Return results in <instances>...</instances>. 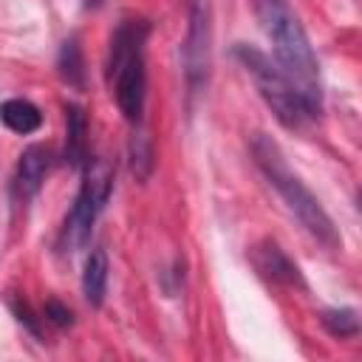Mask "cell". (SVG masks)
<instances>
[{
  "mask_svg": "<svg viewBox=\"0 0 362 362\" xmlns=\"http://www.w3.org/2000/svg\"><path fill=\"white\" fill-rule=\"evenodd\" d=\"M255 14L260 20V28L266 31L274 62L303 99L305 110L314 116L322 113V79H320V65L314 57V48L305 37V28L300 25L297 14L288 8L286 0H252Z\"/></svg>",
  "mask_w": 362,
  "mask_h": 362,
  "instance_id": "cell-1",
  "label": "cell"
},
{
  "mask_svg": "<svg viewBox=\"0 0 362 362\" xmlns=\"http://www.w3.org/2000/svg\"><path fill=\"white\" fill-rule=\"evenodd\" d=\"M150 25L144 20H122L110 37L107 51V82L116 96L119 110L130 124H141L147 99V68L144 45Z\"/></svg>",
  "mask_w": 362,
  "mask_h": 362,
  "instance_id": "cell-2",
  "label": "cell"
},
{
  "mask_svg": "<svg viewBox=\"0 0 362 362\" xmlns=\"http://www.w3.org/2000/svg\"><path fill=\"white\" fill-rule=\"evenodd\" d=\"M252 153H255V161L260 167V173L266 175V181L280 192V198L286 201V206L294 212V218L322 243L328 246H337L339 238H337V229L328 218V212L320 206L317 195L300 181L297 173H291L283 150L277 147V141L266 133H255L252 139Z\"/></svg>",
  "mask_w": 362,
  "mask_h": 362,
  "instance_id": "cell-3",
  "label": "cell"
},
{
  "mask_svg": "<svg viewBox=\"0 0 362 362\" xmlns=\"http://www.w3.org/2000/svg\"><path fill=\"white\" fill-rule=\"evenodd\" d=\"M235 57L238 62L243 65V71L252 76L257 93L263 96V102L272 107V113L277 116V122L288 130H297L303 127L311 113L305 110L303 99L297 96V90L291 88V82L286 79V74L277 68V62H272L260 48L255 45H243L238 42L235 45Z\"/></svg>",
  "mask_w": 362,
  "mask_h": 362,
  "instance_id": "cell-4",
  "label": "cell"
},
{
  "mask_svg": "<svg viewBox=\"0 0 362 362\" xmlns=\"http://www.w3.org/2000/svg\"><path fill=\"white\" fill-rule=\"evenodd\" d=\"M110 192H113V167H110V161L88 158L85 161V181H82V187L74 198V206H71V212L62 223V232H59V249L65 255H74L88 243L90 229H93L99 212L105 209Z\"/></svg>",
  "mask_w": 362,
  "mask_h": 362,
  "instance_id": "cell-5",
  "label": "cell"
},
{
  "mask_svg": "<svg viewBox=\"0 0 362 362\" xmlns=\"http://www.w3.org/2000/svg\"><path fill=\"white\" fill-rule=\"evenodd\" d=\"M187 17H189V25H187V40H184V76H187L189 96H195L206 88L209 65H212L209 0H189Z\"/></svg>",
  "mask_w": 362,
  "mask_h": 362,
  "instance_id": "cell-6",
  "label": "cell"
},
{
  "mask_svg": "<svg viewBox=\"0 0 362 362\" xmlns=\"http://www.w3.org/2000/svg\"><path fill=\"white\" fill-rule=\"evenodd\" d=\"M48 173V150L40 144H31L28 150H23L20 161H17V175H14V189L23 201H31Z\"/></svg>",
  "mask_w": 362,
  "mask_h": 362,
  "instance_id": "cell-7",
  "label": "cell"
},
{
  "mask_svg": "<svg viewBox=\"0 0 362 362\" xmlns=\"http://www.w3.org/2000/svg\"><path fill=\"white\" fill-rule=\"evenodd\" d=\"M255 266H257L260 274H266V277L274 280V283L303 286L300 269L286 257V252H283L274 240H266L263 246H257V252H255Z\"/></svg>",
  "mask_w": 362,
  "mask_h": 362,
  "instance_id": "cell-8",
  "label": "cell"
},
{
  "mask_svg": "<svg viewBox=\"0 0 362 362\" xmlns=\"http://www.w3.org/2000/svg\"><path fill=\"white\" fill-rule=\"evenodd\" d=\"M88 119L79 105H65V161L85 167L88 161Z\"/></svg>",
  "mask_w": 362,
  "mask_h": 362,
  "instance_id": "cell-9",
  "label": "cell"
},
{
  "mask_svg": "<svg viewBox=\"0 0 362 362\" xmlns=\"http://www.w3.org/2000/svg\"><path fill=\"white\" fill-rule=\"evenodd\" d=\"M0 122H3L8 130H14V133L28 136V133L40 130L42 113H40V107H37L34 102L14 96V99H6V102L0 105Z\"/></svg>",
  "mask_w": 362,
  "mask_h": 362,
  "instance_id": "cell-10",
  "label": "cell"
},
{
  "mask_svg": "<svg viewBox=\"0 0 362 362\" xmlns=\"http://www.w3.org/2000/svg\"><path fill=\"white\" fill-rule=\"evenodd\" d=\"M82 294L88 300V305L99 308L105 294H107V255L102 249H93L85 260V272H82Z\"/></svg>",
  "mask_w": 362,
  "mask_h": 362,
  "instance_id": "cell-11",
  "label": "cell"
},
{
  "mask_svg": "<svg viewBox=\"0 0 362 362\" xmlns=\"http://www.w3.org/2000/svg\"><path fill=\"white\" fill-rule=\"evenodd\" d=\"M57 68H59V76H62L71 88H76V90L85 88V59H82V48H79V40H76V37H68V40L62 42Z\"/></svg>",
  "mask_w": 362,
  "mask_h": 362,
  "instance_id": "cell-12",
  "label": "cell"
},
{
  "mask_svg": "<svg viewBox=\"0 0 362 362\" xmlns=\"http://www.w3.org/2000/svg\"><path fill=\"white\" fill-rule=\"evenodd\" d=\"M322 325L328 328V334L334 337H354L359 331V317L354 308H331L322 314Z\"/></svg>",
  "mask_w": 362,
  "mask_h": 362,
  "instance_id": "cell-13",
  "label": "cell"
},
{
  "mask_svg": "<svg viewBox=\"0 0 362 362\" xmlns=\"http://www.w3.org/2000/svg\"><path fill=\"white\" fill-rule=\"evenodd\" d=\"M130 167H133V175L141 181L153 170V147L144 133H133V139H130Z\"/></svg>",
  "mask_w": 362,
  "mask_h": 362,
  "instance_id": "cell-14",
  "label": "cell"
},
{
  "mask_svg": "<svg viewBox=\"0 0 362 362\" xmlns=\"http://www.w3.org/2000/svg\"><path fill=\"white\" fill-rule=\"evenodd\" d=\"M45 320L54 322V325H59V328H65V325L74 322V314H71V308L62 305L59 300H48V303H45Z\"/></svg>",
  "mask_w": 362,
  "mask_h": 362,
  "instance_id": "cell-15",
  "label": "cell"
},
{
  "mask_svg": "<svg viewBox=\"0 0 362 362\" xmlns=\"http://www.w3.org/2000/svg\"><path fill=\"white\" fill-rule=\"evenodd\" d=\"M11 311L17 314V320H20V322H23V325H25L31 334H37V337H40V325H37V320H34V314H31V308H28L25 303L14 300V303H11Z\"/></svg>",
  "mask_w": 362,
  "mask_h": 362,
  "instance_id": "cell-16",
  "label": "cell"
}]
</instances>
